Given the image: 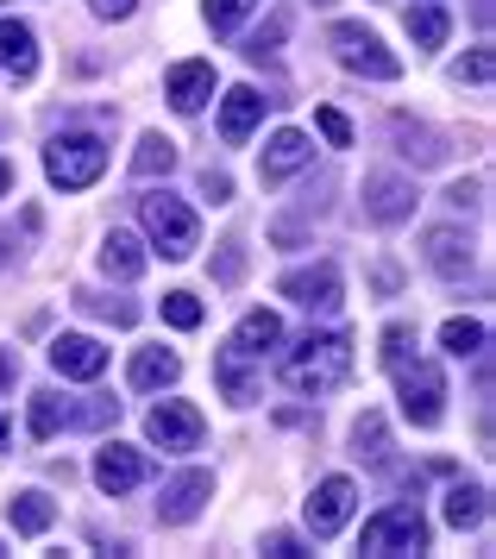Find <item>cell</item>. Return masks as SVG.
Instances as JSON below:
<instances>
[{
	"instance_id": "obj_27",
	"label": "cell",
	"mask_w": 496,
	"mask_h": 559,
	"mask_svg": "<svg viewBox=\"0 0 496 559\" xmlns=\"http://www.w3.org/2000/svg\"><path fill=\"white\" fill-rule=\"evenodd\" d=\"M57 428H63V396H57V390H38V396H32V433L50 440Z\"/></svg>"
},
{
	"instance_id": "obj_3",
	"label": "cell",
	"mask_w": 496,
	"mask_h": 559,
	"mask_svg": "<svg viewBox=\"0 0 496 559\" xmlns=\"http://www.w3.org/2000/svg\"><path fill=\"white\" fill-rule=\"evenodd\" d=\"M139 221H145L151 246L170 258V264L201 246V221L189 214V202H176V195H145V202H139Z\"/></svg>"
},
{
	"instance_id": "obj_36",
	"label": "cell",
	"mask_w": 496,
	"mask_h": 559,
	"mask_svg": "<svg viewBox=\"0 0 496 559\" xmlns=\"http://www.w3.org/2000/svg\"><path fill=\"white\" fill-rule=\"evenodd\" d=\"M239 271H246V258H239V246H226V258H221V283H239Z\"/></svg>"
},
{
	"instance_id": "obj_28",
	"label": "cell",
	"mask_w": 496,
	"mask_h": 559,
	"mask_svg": "<svg viewBox=\"0 0 496 559\" xmlns=\"http://www.w3.org/2000/svg\"><path fill=\"white\" fill-rule=\"evenodd\" d=\"M440 346H447V353H484V321H447V328H440Z\"/></svg>"
},
{
	"instance_id": "obj_24",
	"label": "cell",
	"mask_w": 496,
	"mask_h": 559,
	"mask_svg": "<svg viewBox=\"0 0 496 559\" xmlns=\"http://www.w3.org/2000/svg\"><path fill=\"white\" fill-rule=\"evenodd\" d=\"M447 32H452L447 7H409V38H415L422 51H440V45H447Z\"/></svg>"
},
{
	"instance_id": "obj_17",
	"label": "cell",
	"mask_w": 496,
	"mask_h": 559,
	"mask_svg": "<svg viewBox=\"0 0 496 559\" xmlns=\"http://www.w3.org/2000/svg\"><path fill=\"white\" fill-rule=\"evenodd\" d=\"M308 157H315V145H308L302 132H276L271 152H264V164H258V177H264V182H283V177H296Z\"/></svg>"
},
{
	"instance_id": "obj_40",
	"label": "cell",
	"mask_w": 496,
	"mask_h": 559,
	"mask_svg": "<svg viewBox=\"0 0 496 559\" xmlns=\"http://www.w3.org/2000/svg\"><path fill=\"white\" fill-rule=\"evenodd\" d=\"M7 189H13V164H7V157H0V195H7Z\"/></svg>"
},
{
	"instance_id": "obj_39",
	"label": "cell",
	"mask_w": 496,
	"mask_h": 559,
	"mask_svg": "<svg viewBox=\"0 0 496 559\" xmlns=\"http://www.w3.org/2000/svg\"><path fill=\"white\" fill-rule=\"evenodd\" d=\"M13 383V353H0V390Z\"/></svg>"
},
{
	"instance_id": "obj_38",
	"label": "cell",
	"mask_w": 496,
	"mask_h": 559,
	"mask_svg": "<svg viewBox=\"0 0 496 559\" xmlns=\"http://www.w3.org/2000/svg\"><path fill=\"white\" fill-rule=\"evenodd\" d=\"M264 547H271L276 559H296V540H290V534H271V540H264Z\"/></svg>"
},
{
	"instance_id": "obj_21",
	"label": "cell",
	"mask_w": 496,
	"mask_h": 559,
	"mask_svg": "<svg viewBox=\"0 0 496 559\" xmlns=\"http://www.w3.org/2000/svg\"><path fill=\"white\" fill-rule=\"evenodd\" d=\"M176 353H164V346H145V353L132 358V390H164V383H176Z\"/></svg>"
},
{
	"instance_id": "obj_35",
	"label": "cell",
	"mask_w": 496,
	"mask_h": 559,
	"mask_svg": "<svg viewBox=\"0 0 496 559\" xmlns=\"http://www.w3.org/2000/svg\"><path fill=\"white\" fill-rule=\"evenodd\" d=\"M201 195H208V202H226V195H233V182H226L221 170H208V177H201Z\"/></svg>"
},
{
	"instance_id": "obj_23",
	"label": "cell",
	"mask_w": 496,
	"mask_h": 559,
	"mask_svg": "<svg viewBox=\"0 0 496 559\" xmlns=\"http://www.w3.org/2000/svg\"><path fill=\"white\" fill-rule=\"evenodd\" d=\"M214 378H221L226 403H251V396H258V383H251V371H246V353H233V346L214 358Z\"/></svg>"
},
{
	"instance_id": "obj_32",
	"label": "cell",
	"mask_w": 496,
	"mask_h": 559,
	"mask_svg": "<svg viewBox=\"0 0 496 559\" xmlns=\"http://www.w3.org/2000/svg\"><path fill=\"white\" fill-rule=\"evenodd\" d=\"M352 440H358V447H371V459L383 465V421H377V415H365V421L352 428Z\"/></svg>"
},
{
	"instance_id": "obj_25",
	"label": "cell",
	"mask_w": 496,
	"mask_h": 559,
	"mask_svg": "<svg viewBox=\"0 0 496 559\" xmlns=\"http://www.w3.org/2000/svg\"><path fill=\"white\" fill-rule=\"evenodd\" d=\"M132 170H139V177H157V170H164V177H170L176 170V145L164 139V132H145V139H139V157H132Z\"/></svg>"
},
{
	"instance_id": "obj_33",
	"label": "cell",
	"mask_w": 496,
	"mask_h": 559,
	"mask_svg": "<svg viewBox=\"0 0 496 559\" xmlns=\"http://www.w3.org/2000/svg\"><path fill=\"white\" fill-rule=\"evenodd\" d=\"M496 76V63H491V51H472L465 63H459V82H491Z\"/></svg>"
},
{
	"instance_id": "obj_19",
	"label": "cell",
	"mask_w": 496,
	"mask_h": 559,
	"mask_svg": "<svg viewBox=\"0 0 496 559\" xmlns=\"http://www.w3.org/2000/svg\"><path fill=\"white\" fill-rule=\"evenodd\" d=\"M283 340V321H276L271 308H258V314H246L239 321V333H233V353H246V358H264Z\"/></svg>"
},
{
	"instance_id": "obj_6",
	"label": "cell",
	"mask_w": 496,
	"mask_h": 559,
	"mask_svg": "<svg viewBox=\"0 0 496 559\" xmlns=\"http://www.w3.org/2000/svg\"><path fill=\"white\" fill-rule=\"evenodd\" d=\"M333 51H340V63H346L352 76H371V82H397L402 63L390 51H383V38L365 26H333Z\"/></svg>"
},
{
	"instance_id": "obj_29",
	"label": "cell",
	"mask_w": 496,
	"mask_h": 559,
	"mask_svg": "<svg viewBox=\"0 0 496 559\" xmlns=\"http://www.w3.org/2000/svg\"><path fill=\"white\" fill-rule=\"evenodd\" d=\"M164 321H170V328H201V302L196 296H189V289H176V296H164Z\"/></svg>"
},
{
	"instance_id": "obj_41",
	"label": "cell",
	"mask_w": 496,
	"mask_h": 559,
	"mask_svg": "<svg viewBox=\"0 0 496 559\" xmlns=\"http://www.w3.org/2000/svg\"><path fill=\"white\" fill-rule=\"evenodd\" d=\"M0 447H7V415H0Z\"/></svg>"
},
{
	"instance_id": "obj_1",
	"label": "cell",
	"mask_w": 496,
	"mask_h": 559,
	"mask_svg": "<svg viewBox=\"0 0 496 559\" xmlns=\"http://www.w3.org/2000/svg\"><path fill=\"white\" fill-rule=\"evenodd\" d=\"M415 346V328H390L383 333V365L397 371V390H402V415L415 421V428H440V415H447V383L440 371L427 365V358H409Z\"/></svg>"
},
{
	"instance_id": "obj_9",
	"label": "cell",
	"mask_w": 496,
	"mask_h": 559,
	"mask_svg": "<svg viewBox=\"0 0 496 559\" xmlns=\"http://www.w3.org/2000/svg\"><path fill=\"white\" fill-rule=\"evenodd\" d=\"M50 365L75 383H95L101 371H107V346L88 340V333H57V340H50Z\"/></svg>"
},
{
	"instance_id": "obj_2",
	"label": "cell",
	"mask_w": 496,
	"mask_h": 559,
	"mask_svg": "<svg viewBox=\"0 0 496 559\" xmlns=\"http://www.w3.org/2000/svg\"><path fill=\"white\" fill-rule=\"evenodd\" d=\"M346 365H352V340L346 333H321V340L308 333L296 353L283 358V383L302 390V396H327L333 383L346 378Z\"/></svg>"
},
{
	"instance_id": "obj_10",
	"label": "cell",
	"mask_w": 496,
	"mask_h": 559,
	"mask_svg": "<svg viewBox=\"0 0 496 559\" xmlns=\"http://www.w3.org/2000/svg\"><path fill=\"white\" fill-rule=\"evenodd\" d=\"M145 433H151V447H164V453H189V447L201 440V415L189 403H157L151 421H145Z\"/></svg>"
},
{
	"instance_id": "obj_16",
	"label": "cell",
	"mask_w": 496,
	"mask_h": 559,
	"mask_svg": "<svg viewBox=\"0 0 496 559\" xmlns=\"http://www.w3.org/2000/svg\"><path fill=\"white\" fill-rule=\"evenodd\" d=\"M427 264H434L440 277H465V271H472V239L459 227H434L427 233Z\"/></svg>"
},
{
	"instance_id": "obj_42",
	"label": "cell",
	"mask_w": 496,
	"mask_h": 559,
	"mask_svg": "<svg viewBox=\"0 0 496 559\" xmlns=\"http://www.w3.org/2000/svg\"><path fill=\"white\" fill-rule=\"evenodd\" d=\"M0 554H7V547H0Z\"/></svg>"
},
{
	"instance_id": "obj_18",
	"label": "cell",
	"mask_w": 496,
	"mask_h": 559,
	"mask_svg": "<svg viewBox=\"0 0 496 559\" xmlns=\"http://www.w3.org/2000/svg\"><path fill=\"white\" fill-rule=\"evenodd\" d=\"M258 120H264V95H258V88H233V95L221 102V132L233 139V145H239V139H251V127H258Z\"/></svg>"
},
{
	"instance_id": "obj_12",
	"label": "cell",
	"mask_w": 496,
	"mask_h": 559,
	"mask_svg": "<svg viewBox=\"0 0 496 559\" xmlns=\"http://www.w3.org/2000/svg\"><path fill=\"white\" fill-rule=\"evenodd\" d=\"M365 207H371V221L397 227V221H409V207H415V189L402 177H390V170H377V177H365Z\"/></svg>"
},
{
	"instance_id": "obj_26",
	"label": "cell",
	"mask_w": 496,
	"mask_h": 559,
	"mask_svg": "<svg viewBox=\"0 0 496 559\" xmlns=\"http://www.w3.org/2000/svg\"><path fill=\"white\" fill-rule=\"evenodd\" d=\"M447 522L452 528H477V522H484V490H477V484H459L447 497Z\"/></svg>"
},
{
	"instance_id": "obj_22",
	"label": "cell",
	"mask_w": 496,
	"mask_h": 559,
	"mask_svg": "<svg viewBox=\"0 0 496 559\" xmlns=\"http://www.w3.org/2000/svg\"><path fill=\"white\" fill-rule=\"evenodd\" d=\"M7 515H13V528H20V534H45L50 522H57V509H50L45 490H20V497L7 503Z\"/></svg>"
},
{
	"instance_id": "obj_4",
	"label": "cell",
	"mask_w": 496,
	"mask_h": 559,
	"mask_svg": "<svg viewBox=\"0 0 496 559\" xmlns=\"http://www.w3.org/2000/svg\"><path fill=\"white\" fill-rule=\"evenodd\" d=\"M45 170H50V182H57V189H88V182H101V170H107V145H101L95 132L50 139Z\"/></svg>"
},
{
	"instance_id": "obj_20",
	"label": "cell",
	"mask_w": 496,
	"mask_h": 559,
	"mask_svg": "<svg viewBox=\"0 0 496 559\" xmlns=\"http://www.w3.org/2000/svg\"><path fill=\"white\" fill-rule=\"evenodd\" d=\"M101 271L120 277V283H132L139 271H145V246H139L132 233H107V246H101Z\"/></svg>"
},
{
	"instance_id": "obj_30",
	"label": "cell",
	"mask_w": 496,
	"mask_h": 559,
	"mask_svg": "<svg viewBox=\"0 0 496 559\" xmlns=\"http://www.w3.org/2000/svg\"><path fill=\"white\" fill-rule=\"evenodd\" d=\"M246 13H251V0H208V26H214V32L246 26Z\"/></svg>"
},
{
	"instance_id": "obj_14",
	"label": "cell",
	"mask_w": 496,
	"mask_h": 559,
	"mask_svg": "<svg viewBox=\"0 0 496 559\" xmlns=\"http://www.w3.org/2000/svg\"><path fill=\"white\" fill-rule=\"evenodd\" d=\"M208 497H214V478H208V472H182V478H176L170 490H164L157 515H164V522H196Z\"/></svg>"
},
{
	"instance_id": "obj_11",
	"label": "cell",
	"mask_w": 496,
	"mask_h": 559,
	"mask_svg": "<svg viewBox=\"0 0 496 559\" xmlns=\"http://www.w3.org/2000/svg\"><path fill=\"white\" fill-rule=\"evenodd\" d=\"M283 296L302 302V308H315V314H333V308H340V271H333V264L290 271V277H283Z\"/></svg>"
},
{
	"instance_id": "obj_7",
	"label": "cell",
	"mask_w": 496,
	"mask_h": 559,
	"mask_svg": "<svg viewBox=\"0 0 496 559\" xmlns=\"http://www.w3.org/2000/svg\"><path fill=\"white\" fill-rule=\"evenodd\" d=\"M352 503H358V484H352V478L315 484V497H308V528H315V540H333V534L346 528Z\"/></svg>"
},
{
	"instance_id": "obj_8",
	"label": "cell",
	"mask_w": 496,
	"mask_h": 559,
	"mask_svg": "<svg viewBox=\"0 0 496 559\" xmlns=\"http://www.w3.org/2000/svg\"><path fill=\"white\" fill-rule=\"evenodd\" d=\"M145 472H151V459L139 453V447H126V440H107L95 453V484L107 497H126L132 484H145Z\"/></svg>"
},
{
	"instance_id": "obj_5",
	"label": "cell",
	"mask_w": 496,
	"mask_h": 559,
	"mask_svg": "<svg viewBox=\"0 0 496 559\" xmlns=\"http://www.w3.org/2000/svg\"><path fill=\"white\" fill-rule=\"evenodd\" d=\"M427 547V522L422 509H377L371 522H365V534H358V554H422Z\"/></svg>"
},
{
	"instance_id": "obj_37",
	"label": "cell",
	"mask_w": 496,
	"mask_h": 559,
	"mask_svg": "<svg viewBox=\"0 0 496 559\" xmlns=\"http://www.w3.org/2000/svg\"><path fill=\"white\" fill-rule=\"evenodd\" d=\"M276 38H283V20H276V26H264V32H258V38H251V51H246V57H264V51H271V45H276Z\"/></svg>"
},
{
	"instance_id": "obj_31",
	"label": "cell",
	"mask_w": 496,
	"mask_h": 559,
	"mask_svg": "<svg viewBox=\"0 0 496 559\" xmlns=\"http://www.w3.org/2000/svg\"><path fill=\"white\" fill-rule=\"evenodd\" d=\"M315 120H321V139H327V145H352V120L340 114V107H321Z\"/></svg>"
},
{
	"instance_id": "obj_13",
	"label": "cell",
	"mask_w": 496,
	"mask_h": 559,
	"mask_svg": "<svg viewBox=\"0 0 496 559\" xmlns=\"http://www.w3.org/2000/svg\"><path fill=\"white\" fill-rule=\"evenodd\" d=\"M164 95H170L182 114H196L208 95H214V63H201V57H189V63H176L170 76H164Z\"/></svg>"
},
{
	"instance_id": "obj_34",
	"label": "cell",
	"mask_w": 496,
	"mask_h": 559,
	"mask_svg": "<svg viewBox=\"0 0 496 559\" xmlns=\"http://www.w3.org/2000/svg\"><path fill=\"white\" fill-rule=\"evenodd\" d=\"M88 7H95V20H126L139 0H88Z\"/></svg>"
},
{
	"instance_id": "obj_15",
	"label": "cell",
	"mask_w": 496,
	"mask_h": 559,
	"mask_svg": "<svg viewBox=\"0 0 496 559\" xmlns=\"http://www.w3.org/2000/svg\"><path fill=\"white\" fill-rule=\"evenodd\" d=\"M0 70H13V82H32L38 70V38L25 20H0Z\"/></svg>"
}]
</instances>
